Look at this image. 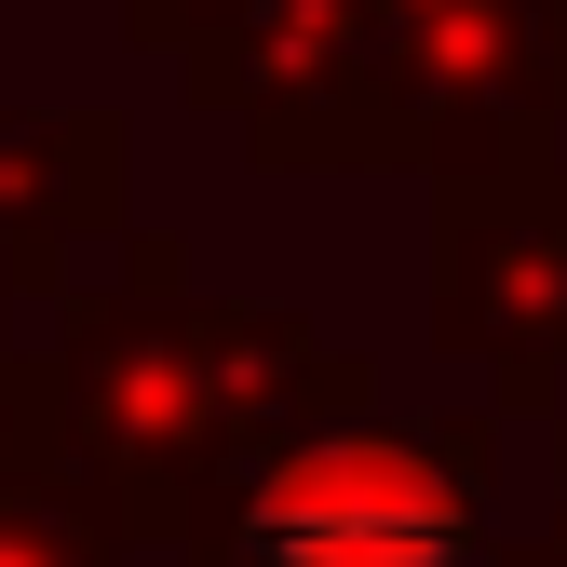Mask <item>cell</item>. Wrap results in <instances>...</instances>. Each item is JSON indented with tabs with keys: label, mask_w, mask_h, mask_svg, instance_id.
<instances>
[{
	"label": "cell",
	"mask_w": 567,
	"mask_h": 567,
	"mask_svg": "<svg viewBox=\"0 0 567 567\" xmlns=\"http://www.w3.org/2000/svg\"><path fill=\"white\" fill-rule=\"evenodd\" d=\"M0 567H135V540L14 433V446H0Z\"/></svg>",
	"instance_id": "obj_7"
},
{
	"label": "cell",
	"mask_w": 567,
	"mask_h": 567,
	"mask_svg": "<svg viewBox=\"0 0 567 567\" xmlns=\"http://www.w3.org/2000/svg\"><path fill=\"white\" fill-rule=\"evenodd\" d=\"M54 351H28L14 433L82 486L122 540H176L244 460L365 405L379 365L284 298H203L189 230H122L82 298H54Z\"/></svg>",
	"instance_id": "obj_1"
},
{
	"label": "cell",
	"mask_w": 567,
	"mask_h": 567,
	"mask_svg": "<svg viewBox=\"0 0 567 567\" xmlns=\"http://www.w3.org/2000/svg\"><path fill=\"white\" fill-rule=\"evenodd\" d=\"M365 68L405 176L567 135V0H365Z\"/></svg>",
	"instance_id": "obj_4"
},
{
	"label": "cell",
	"mask_w": 567,
	"mask_h": 567,
	"mask_svg": "<svg viewBox=\"0 0 567 567\" xmlns=\"http://www.w3.org/2000/svg\"><path fill=\"white\" fill-rule=\"evenodd\" d=\"M554 554H567V405H554V527H540Z\"/></svg>",
	"instance_id": "obj_10"
},
{
	"label": "cell",
	"mask_w": 567,
	"mask_h": 567,
	"mask_svg": "<svg viewBox=\"0 0 567 567\" xmlns=\"http://www.w3.org/2000/svg\"><path fill=\"white\" fill-rule=\"evenodd\" d=\"M14 419H28V351H14V298H0V446H14Z\"/></svg>",
	"instance_id": "obj_9"
},
{
	"label": "cell",
	"mask_w": 567,
	"mask_h": 567,
	"mask_svg": "<svg viewBox=\"0 0 567 567\" xmlns=\"http://www.w3.org/2000/svg\"><path fill=\"white\" fill-rule=\"evenodd\" d=\"M501 554V405L379 419L338 405L244 460L176 527V567H486Z\"/></svg>",
	"instance_id": "obj_2"
},
{
	"label": "cell",
	"mask_w": 567,
	"mask_h": 567,
	"mask_svg": "<svg viewBox=\"0 0 567 567\" xmlns=\"http://www.w3.org/2000/svg\"><path fill=\"white\" fill-rule=\"evenodd\" d=\"M109 14H122V41H135V54H189L203 28L230 14V0H109Z\"/></svg>",
	"instance_id": "obj_8"
},
{
	"label": "cell",
	"mask_w": 567,
	"mask_h": 567,
	"mask_svg": "<svg viewBox=\"0 0 567 567\" xmlns=\"http://www.w3.org/2000/svg\"><path fill=\"white\" fill-rule=\"evenodd\" d=\"M176 95L244 135L257 176H379V68H365V0H230L176 54Z\"/></svg>",
	"instance_id": "obj_5"
},
{
	"label": "cell",
	"mask_w": 567,
	"mask_h": 567,
	"mask_svg": "<svg viewBox=\"0 0 567 567\" xmlns=\"http://www.w3.org/2000/svg\"><path fill=\"white\" fill-rule=\"evenodd\" d=\"M433 351L501 419L567 405V135L433 176Z\"/></svg>",
	"instance_id": "obj_3"
},
{
	"label": "cell",
	"mask_w": 567,
	"mask_h": 567,
	"mask_svg": "<svg viewBox=\"0 0 567 567\" xmlns=\"http://www.w3.org/2000/svg\"><path fill=\"white\" fill-rule=\"evenodd\" d=\"M135 230L122 109H0V298H82Z\"/></svg>",
	"instance_id": "obj_6"
},
{
	"label": "cell",
	"mask_w": 567,
	"mask_h": 567,
	"mask_svg": "<svg viewBox=\"0 0 567 567\" xmlns=\"http://www.w3.org/2000/svg\"><path fill=\"white\" fill-rule=\"evenodd\" d=\"M486 567H567L554 540H501V554H486Z\"/></svg>",
	"instance_id": "obj_11"
}]
</instances>
